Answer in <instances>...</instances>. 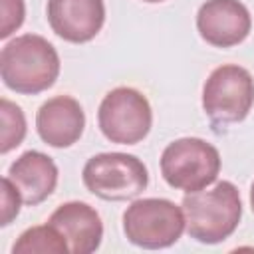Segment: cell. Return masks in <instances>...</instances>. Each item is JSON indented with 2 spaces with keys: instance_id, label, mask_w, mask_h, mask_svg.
Masks as SVG:
<instances>
[{
  "instance_id": "6da1fadb",
  "label": "cell",
  "mask_w": 254,
  "mask_h": 254,
  "mask_svg": "<svg viewBox=\"0 0 254 254\" xmlns=\"http://www.w3.org/2000/svg\"><path fill=\"white\" fill-rule=\"evenodd\" d=\"M0 75L4 85L12 91L34 95L52 87L58 79L60 56L46 38L24 34L2 48Z\"/></svg>"
},
{
  "instance_id": "7a4b0ae2",
  "label": "cell",
  "mask_w": 254,
  "mask_h": 254,
  "mask_svg": "<svg viewBox=\"0 0 254 254\" xmlns=\"http://www.w3.org/2000/svg\"><path fill=\"white\" fill-rule=\"evenodd\" d=\"M183 212L190 238L202 244H218L226 240L240 222V192L230 181H220L212 189L187 192Z\"/></svg>"
},
{
  "instance_id": "3957f363",
  "label": "cell",
  "mask_w": 254,
  "mask_h": 254,
  "mask_svg": "<svg viewBox=\"0 0 254 254\" xmlns=\"http://www.w3.org/2000/svg\"><path fill=\"white\" fill-rule=\"evenodd\" d=\"M220 153L200 137H181L169 143L161 155V175L169 187L196 192L216 181Z\"/></svg>"
},
{
  "instance_id": "277c9868",
  "label": "cell",
  "mask_w": 254,
  "mask_h": 254,
  "mask_svg": "<svg viewBox=\"0 0 254 254\" xmlns=\"http://www.w3.org/2000/svg\"><path fill=\"white\" fill-rule=\"evenodd\" d=\"M187 228L183 206L169 198H139L123 212V232L135 246L159 250L175 244Z\"/></svg>"
},
{
  "instance_id": "5b68a950",
  "label": "cell",
  "mask_w": 254,
  "mask_h": 254,
  "mask_svg": "<svg viewBox=\"0 0 254 254\" xmlns=\"http://www.w3.org/2000/svg\"><path fill=\"white\" fill-rule=\"evenodd\" d=\"M81 179L85 189L103 200H129L147 189L149 173L135 155L99 153L87 159Z\"/></svg>"
},
{
  "instance_id": "8992f818",
  "label": "cell",
  "mask_w": 254,
  "mask_h": 254,
  "mask_svg": "<svg viewBox=\"0 0 254 254\" xmlns=\"http://www.w3.org/2000/svg\"><path fill=\"white\" fill-rule=\"evenodd\" d=\"M254 105V77L236 64H224L210 71L202 85V109L216 125L246 119Z\"/></svg>"
},
{
  "instance_id": "52a82bcc",
  "label": "cell",
  "mask_w": 254,
  "mask_h": 254,
  "mask_svg": "<svg viewBox=\"0 0 254 254\" xmlns=\"http://www.w3.org/2000/svg\"><path fill=\"white\" fill-rule=\"evenodd\" d=\"M97 123L105 139L119 145H135L147 137L153 111L147 97L135 87H115L99 103Z\"/></svg>"
},
{
  "instance_id": "ba28073f",
  "label": "cell",
  "mask_w": 254,
  "mask_h": 254,
  "mask_svg": "<svg viewBox=\"0 0 254 254\" xmlns=\"http://www.w3.org/2000/svg\"><path fill=\"white\" fill-rule=\"evenodd\" d=\"M250 28V12L240 0H206L196 12V30L214 48H230L244 42Z\"/></svg>"
},
{
  "instance_id": "9c48e42d",
  "label": "cell",
  "mask_w": 254,
  "mask_h": 254,
  "mask_svg": "<svg viewBox=\"0 0 254 254\" xmlns=\"http://www.w3.org/2000/svg\"><path fill=\"white\" fill-rule=\"evenodd\" d=\"M46 12L52 30L73 44L93 40L105 22L103 0H48Z\"/></svg>"
},
{
  "instance_id": "30bf717a",
  "label": "cell",
  "mask_w": 254,
  "mask_h": 254,
  "mask_svg": "<svg viewBox=\"0 0 254 254\" xmlns=\"http://www.w3.org/2000/svg\"><path fill=\"white\" fill-rule=\"evenodd\" d=\"M85 113L77 99L56 95L42 103L36 113V129L44 143L56 149L71 147L83 133Z\"/></svg>"
},
{
  "instance_id": "8fae6325",
  "label": "cell",
  "mask_w": 254,
  "mask_h": 254,
  "mask_svg": "<svg viewBox=\"0 0 254 254\" xmlns=\"http://www.w3.org/2000/svg\"><path fill=\"white\" fill-rule=\"evenodd\" d=\"M48 222L62 232L73 254H91L101 244L103 224L97 210L87 202H64L52 212Z\"/></svg>"
},
{
  "instance_id": "7c38bea8",
  "label": "cell",
  "mask_w": 254,
  "mask_h": 254,
  "mask_svg": "<svg viewBox=\"0 0 254 254\" xmlns=\"http://www.w3.org/2000/svg\"><path fill=\"white\" fill-rule=\"evenodd\" d=\"M10 181L22 194L26 204H40L46 200L58 185V167L42 151H26L22 153L10 167L8 173Z\"/></svg>"
},
{
  "instance_id": "4fadbf2b",
  "label": "cell",
  "mask_w": 254,
  "mask_h": 254,
  "mask_svg": "<svg viewBox=\"0 0 254 254\" xmlns=\"http://www.w3.org/2000/svg\"><path fill=\"white\" fill-rule=\"evenodd\" d=\"M69 250L65 238L58 228H54L50 222L44 226H32L20 234V238L14 242L12 252H54V254H65Z\"/></svg>"
},
{
  "instance_id": "5bb4252c",
  "label": "cell",
  "mask_w": 254,
  "mask_h": 254,
  "mask_svg": "<svg viewBox=\"0 0 254 254\" xmlns=\"http://www.w3.org/2000/svg\"><path fill=\"white\" fill-rule=\"evenodd\" d=\"M0 119H2V141H0V151L8 153L14 147L22 143L26 137V117L24 111L8 101L6 97L0 99Z\"/></svg>"
},
{
  "instance_id": "9a60e30c",
  "label": "cell",
  "mask_w": 254,
  "mask_h": 254,
  "mask_svg": "<svg viewBox=\"0 0 254 254\" xmlns=\"http://www.w3.org/2000/svg\"><path fill=\"white\" fill-rule=\"evenodd\" d=\"M24 0H0V38H8L14 30H18L24 22Z\"/></svg>"
},
{
  "instance_id": "2e32d148",
  "label": "cell",
  "mask_w": 254,
  "mask_h": 254,
  "mask_svg": "<svg viewBox=\"0 0 254 254\" xmlns=\"http://www.w3.org/2000/svg\"><path fill=\"white\" fill-rule=\"evenodd\" d=\"M20 202H22V194L16 189V185L10 181L8 175L2 177V218L0 224L6 226L12 222V218L20 212Z\"/></svg>"
},
{
  "instance_id": "e0dca14e",
  "label": "cell",
  "mask_w": 254,
  "mask_h": 254,
  "mask_svg": "<svg viewBox=\"0 0 254 254\" xmlns=\"http://www.w3.org/2000/svg\"><path fill=\"white\" fill-rule=\"evenodd\" d=\"M250 204H252V210H254V183L250 187Z\"/></svg>"
},
{
  "instance_id": "ac0fdd59",
  "label": "cell",
  "mask_w": 254,
  "mask_h": 254,
  "mask_svg": "<svg viewBox=\"0 0 254 254\" xmlns=\"http://www.w3.org/2000/svg\"><path fill=\"white\" fill-rule=\"evenodd\" d=\"M143 2H151V4H155V2H163V0H143Z\"/></svg>"
}]
</instances>
